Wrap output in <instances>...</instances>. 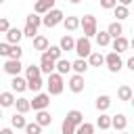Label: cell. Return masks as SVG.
Wrapping results in <instances>:
<instances>
[{"mask_svg":"<svg viewBox=\"0 0 134 134\" xmlns=\"http://www.w3.org/2000/svg\"><path fill=\"white\" fill-rule=\"evenodd\" d=\"M46 86H48V96H57V94H61V92H63V88H65L63 75H59V73H54V71H52V73L48 75Z\"/></svg>","mask_w":134,"mask_h":134,"instance_id":"6da1fadb","label":"cell"},{"mask_svg":"<svg viewBox=\"0 0 134 134\" xmlns=\"http://www.w3.org/2000/svg\"><path fill=\"white\" fill-rule=\"evenodd\" d=\"M80 27L84 29V38H92L98 29H96V17L94 15H84L82 19H80Z\"/></svg>","mask_w":134,"mask_h":134,"instance_id":"7a4b0ae2","label":"cell"},{"mask_svg":"<svg viewBox=\"0 0 134 134\" xmlns=\"http://www.w3.org/2000/svg\"><path fill=\"white\" fill-rule=\"evenodd\" d=\"M63 19H65L63 10H59V8H50V10H48V13L42 17V23H44L46 27H54V25L63 23Z\"/></svg>","mask_w":134,"mask_h":134,"instance_id":"3957f363","label":"cell"},{"mask_svg":"<svg viewBox=\"0 0 134 134\" xmlns=\"http://www.w3.org/2000/svg\"><path fill=\"white\" fill-rule=\"evenodd\" d=\"M73 50L77 52V57H80V59H86V57L92 52V44H90V40H88V38H84V36H82V38H77V40H75Z\"/></svg>","mask_w":134,"mask_h":134,"instance_id":"277c9868","label":"cell"},{"mask_svg":"<svg viewBox=\"0 0 134 134\" xmlns=\"http://www.w3.org/2000/svg\"><path fill=\"white\" fill-rule=\"evenodd\" d=\"M105 65H107V69L111 71V73H117L121 67H124V61H121V57L117 54V52H109L107 57H105Z\"/></svg>","mask_w":134,"mask_h":134,"instance_id":"5b68a950","label":"cell"},{"mask_svg":"<svg viewBox=\"0 0 134 134\" xmlns=\"http://www.w3.org/2000/svg\"><path fill=\"white\" fill-rule=\"evenodd\" d=\"M48 105H50V96L44 94V92H38V94L34 96V100H29V107H31L34 111H42V109H46Z\"/></svg>","mask_w":134,"mask_h":134,"instance_id":"8992f818","label":"cell"},{"mask_svg":"<svg viewBox=\"0 0 134 134\" xmlns=\"http://www.w3.org/2000/svg\"><path fill=\"white\" fill-rule=\"evenodd\" d=\"M69 90H71V92H75V94L84 92V75L73 73V75L69 77Z\"/></svg>","mask_w":134,"mask_h":134,"instance_id":"52a82bcc","label":"cell"},{"mask_svg":"<svg viewBox=\"0 0 134 134\" xmlns=\"http://www.w3.org/2000/svg\"><path fill=\"white\" fill-rule=\"evenodd\" d=\"M128 46H130V42H128V38H124V36L113 38V42H111V48H113V52H117V54L126 52V50H128Z\"/></svg>","mask_w":134,"mask_h":134,"instance_id":"ba28073f","label":"cell"},{"mask_svg":"<svg viewBox=\"0 0 134 134\" xmlns=\"http://www.w3.org/2000/svg\"><path fill=\"white\" fill-rule=\"evenodd\" d=\"M38 67H40V73H46V75H50V73L54 71V61L42 52V59H40V65H38Z\"/></svg>","mask_w":134,"mask_h":134,"instance_id":"9c48e42d","label":"cell"},{"mask_svg":"<svg viewBox=\"0 0 134 134\" xmlns=\"http://www.w3.org/2000/svg\"><path fill=\"white\" fill-rule=\"evenodd\" d=\"M21 69H23V65H21V61H13V59H8L6 63H4V71L8 73V75H19L21 73Z\"/></svg>","mask_w":134,"mask_h":134,"instance_id":"30bf717a","label":"cell"},{"mask_svg":"<svg viewBox=\"0 0 134 134\" xmlns=\"http://www.w3.org/2000/svg\"><path fill=\"white\" fill-rule=\"evenodd\" d=\"M50 8H54V0H38L36 6H34V13L36 15H46Z\"/></svg>","mask_w":134,"mask_h":134,"instance_id":"8fae6325","label":"cell"},{"mask_svg":"<svg viewBox=\"0 0 134 134\" xmlns=\"http://www.w3.org/2000/svg\"><path fill=\"white\" fill-rule=\"evenodd\" d=\"M126 126H128V117H126L124 113H117V115H113V117H111V128H115V130L124 132V130H126Z\"/></svg>","mask_w":134,"mask_h":134,"instance_id":"7c38bea8","label":"cell"},{"mask_svg":"<svg viewBox=\"0 0 134 134\" xmlns=\"http://www.w3.org/2000/svg\"><path fill=\"white\" fill-rule=\"evenodd\" d=\"M36 124H38L40 128L50 126V124H52V115H50L46 109H42V111H38V113H36Z\"/></svg>","mask_w":134,"mask_h":134,"instance_id":"4fadbf2b","label":"cell"},{"mask_svg":"<svg viewBox=\"0 0 134 134\" xmlns=\"http://www.w3.org/2000/svg\"><path fill=\"white\" fill-rule=\"evenodd\" d=\"M21 38H23V34H21L19 27H10V29L6 31V44H19Z\"/></svg>","mask_w":134,"mask_h":134,"instance_id":"5bb4252c","label":"cell"},{"mask_svg":"<svg viewBox=\"0 0 134 134\" xmlns=\"http://www.w3.org/2000/svg\"><path fill=\"white\" fill-rule=\"evenodd\" d=\"M54 69H57L59 75H65L67 71H71V61H67V59H59V61H54Z\"/></svg>","mask_w":134,"mask_h":134,"instance_id":"9a60e30c","label":"cell"},{"mask_svg":"<svg viewBox=\"0 0 134 134\" xmlns=\"http://www.w3.org/2000/svg\"><path fill=\"white\" fill-rule=\"evenodd\" d=\"M38 77H42V73H40V67L38 65H29V67H25V82H31V80H38Z\"/></svg>","mask_w":134,"mask_h":134,"instance_id":"2e32d148","label":"cell"},{"mask_svg":"<svg viewBox=\"0 0 134 134\" xmlns=\"http://www.w3.org/2000/svg\"><path fill=\"white\" fill-rule=\"evenodd\" d=\"M10 88H13L15 92H23V90H27V82H25V77L15 75V77L10 80Z\"/></svg>","mask_w":134,"mask_h":134,"instance_id":"e0dca14e","label":"cell"},{"mask_svg":"<svg viewBox=\"0 0 134 134\" xmlns=\"http://www.w3.org/2000/svg\"><path fill=\"white\" fill-rule=\"evenodd\" d=\"M107 34H109V38H119V36L124 34V27H121V23H119V21H113V23H109V27H107Z\"/></svg>","mask_w":134,"mask_h":134,"instance_id":"ac0fdd59","label":"cell"},{"mask_svg":"<svg viewBox=\"0 0 134 134\" xmlns=\"http://www.w3.org/2000/svg\"><path fill=\"white\" fill-rule=\"evenodd\" d=\"M71 69H73L77 75H84L86 69H88V61H86V59H75V61L71 63Z\"/></svg>","mask_w":134,"mask_h":134,"instance_id":"d6986e66","label":"cell"},{"mask_svg":"<svg viewBox=\"0 0 134 134\" xmlns=\"http://www.w3.org/2000/svg\"><path fill=\"white\" fill-rule=\"evenodd\" d=\"M31 40H34V50H42V52H44V50L50 46L46 36H36V38H31Z\"/></svg>","mask_w":134,"mask_h":134,"instance_id":"ffe728a7","label":"cell"},{"mask_svg":"<svg viewBox=\"0 0 134 134\" xmlns=\"http://www.w3.org/2000/svg\"><path fill=\"white\" fill-rule=\"evenodd\" d=\"M65 119H69V121H71V124L77 128V126L84 121V115H82V111H77V109H71V111L67 113V117H65Z\"/></svg>","mask_w":134,"mask_h":134,"instance_id":"44dd1931","label":"cell"},{"mask_svg":"<svg viewBox=\"0 0 134 134\" xmlns=\"http://www.w3.org/2000/svg\"><path fill=\"white\" fill-rule=\"evenodd\" d=\"M73 46H75V40H73L69 34H67V36H63V38H61V42H59V48H61V50H67V52H69V50H73Z\"/></svg>","mask_w":134,"mask_h":134,"instance_id":"7402d4cb","label":"cell"},{"mask_svg":"<svg viewBox=\"0 0 134 134\" xmlns=\"http://www.w3.org/2000/svg\"><path fill=\"white\" fill-rule=\"evenodd\" d=\"M109 107H111V98H109L107 94H100V96L96 98V109H98L100 113H105Z\"/></svg>","mask_w":134,"mask_h":134,"instance_id":"603a6c76","label":"cell"},{"mask_svg":"<svg viewBox=\"0 0 134 134\" xmlns=\"http://www.w3.org/2000/svg\"><path fill=\"white\" fill-rule=\"evenodd\" d=\"M63 25H65L67 31H75V29L80 27V19H77V17H65V19H63Z\"/></svg>","mask_w":134,"mask_h":134,"instance_id":"cb8c5ba5","label":"cell"},{"mask_svg":"<svg viewBox=\"0 0 134 134\" xmlns=\"http://www.w3.org/2000/svg\"><path fill=\"white\" fill-rule=\"evenodd\" d=\"M105 63V57L100 54V52H90L88 54V65H92V67H100Z\"/></svg>","mask_w":134,"mask_h":134,"instance_id":"d4e9b609","label":"cell"},{"mask_svg":"<svg viewBox=\"0 0 134 134\" xmlns=\"http://www.w3.org/2000/svg\"><path fill=\"white\" fill-rule=\"evenodd\" d=\"M132 94H134V92H132L130 86H119V88H117V98H119V100H132Z\"/></svg>","mask_w":134,"mask_h":134,"instance_id":"484cf974","label":"cell"},{"mask_svg":"<svg viewBox=\"0 0 134 134\" xmlns=\"http://www.w3.org/2000/svg\"><path fill=\"white\" fill-rule=\"evenodd\" d=\"M15 105V94L13 92H0V107H13Z\"/></svg>","mask_w":134,"mask_h":134,"instance_id":"4316f807","label":"cell"},{"mask_svg":"<svg viewBox=\"0 0 134 134\" xmlns=\"http://www.w3.org/2000/svg\"><path fill=\"white\" fill-rule=\"evenodd\" d=\"M113 15L117 17V21H121V19H128V15H130V10H128V6H121V4H115V6H113Z\"/></svg>","mask_w":134,"mask_h":134,"instance_id":"83f0119b","label":"cell"},{"mask_svg":"<svg viewBox=\"0 0 134 134\" xmlns=\"http://www.w3.org/2000/svg\"><path fill=\"white\" fill-rule=\"evenodd\" d=\"M21 54H23V48H21L19 44H10V48H8V59L21 61Z\"/></svg>","mask_w":134,"mask_h":134,"instance_id":"f1b7e54d","label":"cell"},{"mask_svg":"<svg viewBox=\"0 0 134 134\" xmlns=\"http://www.w3.org/2000/svg\"><path fill=\"white\" fill-rule=\"evenodd\" d=\"M15 107H17V113H27L31 107H29V100L27 98H15Z\"/></svg>","mask_w":134,"mask_h":134,"instance_id":"f546056e","label":"cell"},{"mask_svg":"<svg viewBox=\"0 0 134 134\" xmlns=\"http://www.w3.org/2000/svg\"><path fill=\"white\" fill-rule=\"evenodd\" d=\"M44 54H46V57H50L52 61H59V59H61V54H63V50H61L59 46H48V48L44 50Z\"/></svg>","mask_w":134,"mask_h":134,"instance_id":"4dcf8cb0","label":"cell"},{"mask_svg":"<svg viewBox=\"0 0 134 134\" xmlns=\"http://www.w3.org/2000/svg\"><path fill=\"white\" fill-rule=\"evenodd\" d=\"M10 124H13V128H17V130H23L27 121H25V117H23L21 113H15V115L10 117Z\"/></svg>","mask_w":134,"mask_h":134,"instance_id":"1f68e13d","label":"cell"},{"mask_svg":"<svg viewBox=\"0 0 134 134\" xmlns=\"http://www.w3.org/2000/svg\"><path fill=\"white\" fill-rule=\"evenodd\" d=\"M73 134H94V126L92 124H88V121H82L77 128H75V132Z\"/></svg>","mask_w":134,"mask_h":134,"instance_id":"d6a6232c","label":"cell"},{"mask_svg":"<svg viewBox=\"0 0 134 134\" xmlns=\"http://www.w3.org/2000/svg\"><path fill=\"white\" fill-rule=\"evenodd\" d=\"M25 25H31V27H40L42 25V17L40 15H36V13H31V15H27V19H25Z\"/></svg>","mask_w":134,"mask_h":134,"instance_id":"836d02e7","label":"cell"},{"mask_svg":"<svg viewBox=\"0 0 134 134\" xmlns=\"http://www.w3.org/2000/svg\"><path fill=\"white\" fill-rule=\"evenodd\" d=\"M94 36H96V44H98V46H109V44H111V38H109L107 31H96Z\"/></svg>","mask_w":134,"mask_h":134,"instance_id":"e575fe53","label":"cell"},{"mask_svg":"<svg viewBox=\"0 0 134 134\" xmlns=\"http://www.w3.org/2000/svg\"><path fill=\"white\" fill-rule=\"evenodd\" d=\"M96 126H98L100 130H109V128H111V117L105 115V113H100V117L96 119Z\"/></svg>","mask_w":134,"mask_h":134,"instance_id":"d590c367","label":"cell"},{"mask_svg":"<svg viewBox=\"0 0 134 134\" xmlns=\"http://www.w3.org/2000/svg\"><path fill=\"white\" fill-rule=\"evenodd\" d=\"M75 132V126L69 121V119H63V124H61V134H73Z\"/></svg>","mask_w":134,"mask_h":134,"instance_id":"8d00e7d4","label":"cell"},{"mask_svg":"<svg viewBox=\"0 0 134 134\" xmlns=\"http://www.w3.org/2000/svg\"><path fill=\"white\" fill-rule=\"evenodd\" d=\"M23 130H25V134H40V132H42V128H40L36 121H34V124H25Z\"/></svg>","mask_w":134,"mask_h":134,"instance_id":"74e56055","label":"cell"},{"mask_svg":"<svg viewBox=\"0 0 134 134\" xmlns=\"http://www.w3.org/2000/svg\"><path fill=\"white\" fill-rule=\"evenodd\" d=\"M21 34H23L25 38H36V36H38V29L31 27V25H25V27L21 29Z\"/></svg>","mask_w":134,"mask_h":134,"instance_id":"f35d334b","label":"cell"},{"mask_svg":"<svg viewBox=\"0 0 134 134\" xmlns=\"http://www.w3.org/2000/svg\"><path fill=\"white\" fill-rule=\"evenodd\" d=\"M42 77H38V80H31V82H27V88L29 90H34V92H40V88H42Z\"/></svg>","mask_w":134,"mask_h":134,"instance_id":"ab89813d","label":"cell"},{"mask_svg":"<svg viewBox=\"0 0 134 134\" xmlns=\"http://www.w3.org/2000/svg\"><path fill=\"white\" fill-rule=\"evenodd\" d=\"M8 29H10V23H8V19L2 17V19H0V34H6Z\"/></svg>","mask_w":134,"mask_h":134,"instance_id":"60d3db41","label":"cell"},{"mask_svg":"<svg viewBox=\"0 0 134 134\" xmlns=\"http://www.w3.org/2000/svg\"><path fill=\"white\" fill-rule=\"evenodd\" d=\"M8 48H10V44L0 42V57H8Z\"/></svg>","mask_w":134,"mask_h":134,"instance_id":"b9f144b4","label":"cell"},{"mask_svg":"<svg viewBox=\"0 0 134 134\" xmlns=\"http://www.w3.org/2000/svg\"><path fill=\"white\" fill-rule=\"evenodd\" d=\"M117 4V0H100V6L103 8H113Z\"/></svg>","mask_w":134,"mask_h":134,"instance_id":"7bdbcfd3","label":"cell"},{"mask_svg":"<svg viewBox=\"0 0 134 134\" xmlns=\"http://www.w3.org/2000/svg\"><path fill=\"white\" fill-rule=\"evenodd\" d=\"M126 65H128V69H132V71H134V57H130V59L126 61Z\"/></svg>","mask_w":134,"mask_h":134,"instance_id":"ee69618b","label":"cell"},{"mask_svg":"<svg viewBox=\"0 0 134 134\" xmlns=\"http://www.w3.org/2000/svg\"><path fill=\"white\" fill-rule=\"evenodd\" d=\"M0 134H13V130H10V128H2V130H0Z\"/></svg>","mask_w":134,"mask_h":134,"instance_id":"f6af8a7d","label":"cell"},{"mask_svg":"<svg viewBox=\"0 0 134 134\" xmlns=\"http://www.w3.org/2000/svg\"><path fill=\"white\" fill-rule=\"evenodd\" d=\"M130 2H132V0H119V4H121V6H128Z\"/></svg>","mask_w":134,"mask_h":134,"instance_id":"bcb514c9","label":"cell"},{"mask_svg":"<svg viewBox=\"0 0 134 134\" xmlns=\"http://www.w3.org/2000/svg\"><path fill=\"white\" fill-rule=\"evenodd\" d=\"M69 2H71V4H80L82 0H69Z\"/></svg>","mask_w":134,"mask_h":134,"instance_id":"7dc6e473","label":"cell"},{"mask_svg":"<svg viewBox=\"0 0 134 134\" xmlns=\"http://www.w3.org/2000/svg\"><path fill=\"white\" fill-rule=\"evenodd\" d=\"M121 134H128V132H126V130H124V132H121Z\"/></svg>","mask_w":134,"mask_h":134,"instance_id":"c3c4849f","label":"cell"},{"mask_svg":"<svg viewBox=\"0 0 134 134\" xmlns=\"http://www.w3.org/2000/svg\"><path fill=\"white\" fill-rule=\"evenodd\" d=\"M0 119H2V113H0Z\"/></svg>","mask_w":134,"mask_h":134,"instance_id":"681fc988","label":"cell"},{"mask_svg":"<svg viewBox=\"0 0 134 134\" xmlns=\"http://www.w3.org/2000/svg\"><path fill=\"white\" fill-rule=\"evenodd\" d=\"M2 2H4V0H0V4H2Z\"/></svg>","mask_w":134,"mask_h":134,"instance_id":"f907efd6","label":"cell"}]
</instances>
